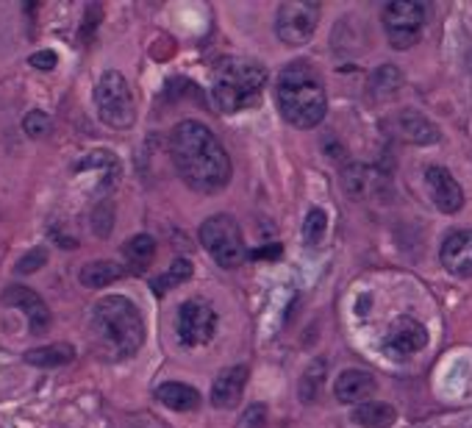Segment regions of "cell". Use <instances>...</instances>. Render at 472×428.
Listing matches in <instances>:
<instances>
[{
	"label": "cell",
	"instance_id": "obj_21",
	"mask_svg": "<svg viewBox=\"0 0 472 428\" xmlns=\"http://www.w3.org/2000/svg\"><path fill=\"white\" fill-rule=\"evenodd\" d=\"M326 376H328V362L326 359H314L306 372H303V379H300V401L306 406H311L314 401L320 398L323 392V384H326Z\"/></svg>",
	"mask_w": 472,
	"mask_h": 428
},
{
	"label": "cell",
	"instance_id": "obj_1",
	"mask_svg": "<svg viewBox=\"0 0 472 428\" xmlns=\"http://www.w3.org/2000/svg\"><path fill=\"white\" fill-rule=\"evenodd\" d=\"M170 156L184 184L195 192L212 195L228 187L231 158L212 128L197 120H184L170 134Z\"/></svg>",
	"mask_w": 472,
	"mask_h": 428
},
{
	"label": "cell",
	"instance_id": "obj_18",
	"mask_svg": "<svg viewBox=\"0 0 472 428\" xmlns=\"http://www.w3.org/2000/svg\"><path fill=\"white\" fill-rule=\"evenodd\" d=\"M126 276V267L117 264V261H109V259H103V261H89L81 267V284L89 287V290H103V287H109L115 281H120Z\"/></svg>",
	"mask_w": 472,
	"mask_h": 428
},
{
	"label": "cell",
	"instance_id": "obj_30",
	"mask_svg": "<svg viewBox=\"0 0 472 428\" xmlns=\"http://www.w3.org/2000/svg\"><path fill=\"white\" fill-rule=\"evenodd\" d=\"M467 65H469V73H472V53H469V59H467Z\"/></svg>",
	"mask_w": 472,
	"mask_h": 428
},
{
	"label": "cell",
	"instance_id": "obj_2",
	"mask_svg": "<svg viewBox=\"0 0 472 428\" xmlns=\"http://www.w3.org/2000/svg\"><path fill=\"white\" fill-rule=\"evenodd\" d=\"M92 345L100 359H131L145 342V320L136 303L126 295H106L92 306L89 317Z\"/></svg>",
	"mask_w": 472,
	"mask_h": 428
},
{
	"label": "cell",
	"instance_id": "obj_11",
	"mask_svg": "<svg viewBox=\"0 0 472 428\" xmlns=\"http://www.w3.org/2000/svg\"><path fill=\"white\" fill-rule=\"evenodd\" d=\"M387 128L408 145H437L442 139L439 126L417 109H406L387 120Z\"/></svg>",
	"mask_w": 472,
	"mask_h": 428
},
{
	"label": "cell",
	"instance_id": "obj_13",
	"mask_svg": "<svg viewBox=\"0 0 472 428\" xmlns=\"http://www.w3.org/2000/svg\"><path fill=\"white\" fill-rule=\"evenodd\" d=\"M426 187H428V195H431V200H434V206L439 211H445V214L461 211V206H464V189L453 178L450 170H445L439 165L426 168Z\"/></svg>",
	"mask_w": 472,
	"mask_h": 428
},
{
	"label": "cell",
	"instance_id": "obj_14",
	"mask_svg": "<svg viewBox=\"0 0 472 428\" xmlns=\"http://www.w3.org/2000/svg\"><path fill=\"white\" fill-rule=\"evenodd\" d=\"M442 267L456 279H472V231H450L439 250Z\"/></svg>",
	"mask_w": 472,
	"mask_h": 428
},
{
	"label": "cell",
	"instance_id": "obj_19",
	"mask_svg": "<svg viewBox=\"0 0 472 428\" xmlns=\"http://www.w3.org/2000/svg\"><path fill=\"white\" fill-rule=\"evenodd\" d=\"M75 359V348L67 342H54V345H39L23 353V362L31 367H65Z\"/></svg>",
	"mask_w": 472,
	"mask_h": 428
},
{
	"label": "cell",
	"instance_id": "obj_22",
	"mask_svg": "<svg viewBox=\"0 0 472 428\" xmlns=\"http://www.w3.org/2000/svg\"><path fill=\"white\" fill-rule=\"evenodd\" d=\"M403 87V76L395 65H384L370 76V95L376 100H392L397 97V89Z\"/></svg>",
	"mask_w": 472,
	"mask_h": 428
},
{
	"label": "cell",
	"instance_id": "obj_20",
	"mask_svg": "<svg viewBox=\"0 0 472 428\" xmlns=\"http://www.w3.org/2000/svg\"><path fill=\"white\" fill-rule=\"evenodd\" d=\"M350 420L361 428H392L395 420H397V412L395 406L389 403H378V401H367L361 406L353 409Z\"/></svg>",
	"mask_w": 472,
	"mask_h": 428
},
{
	"label": "cell",
	"instance_id": "obj_24",
	"mask_svg": "<svg viewBox=\"0 0 472 428\" xmlns=\"http://www.w3.org/2000/svg\"><path fill=\"white\" fill-rule=\"evenodd\" d=\"M189 279H192V264H189L186 259H176L170 270L162 273L159 279H153L150 287H153L156 295H165L167 290H173V287H178V284H184V281H189Z\"/></svg>",
	"mask_w": 472,
	"mask_h": 428
},
{
	"label": "cell",
	"instance_id": "obj_6",
	"mask_svg": "<svg viewBox=\"0 0 472 428\" xmlns=\"http://www.w3.org/2000/svg\"><path fill=\"white\" fill-rule=\"evenodd\" d=\"M200 242L226 270H234V267H239L247 259L242 229L231 214H212V218L200 226Z\"/></svg>",
	"mask_w": 472,
	"mask_h": 428
},
{
	"label": "cell",
	"instance_id": "obj_29",
	"mask_svg": "<svg viewBox=\"0 0 472 428\" xmlns=\"http://www.w3.org/2000/svg\"><path fill=\"white\" fill-rule=\"evenodd\" d=\"M28 65L36 67V70H45V73H47V70H54V67L59 65V56H56L54 50H36L34 56L28 59Z\"/></svg>",
	"mask_w": 472,
	"mask_h": 428
},
{
	"label": "cell",
	"instance_id": "obj_7",
	"mask_svg": "<svg viewBox=\"0 0 472 428\" xmlns=\"http://www.w3.org/2000/svg\"><path fill=\"white\" fill-rule=\"evenodd\" d=\"M428 9L419 0H392L384 6V31L389 36V45L397 50H408L419 42L423 34Z\"/></svg>",
	"mask_w": 472,
	"mask_h": 428
},
{
	"label": "cell",
	"instance_id": "obj_17",
	"mask_svg": "<svg viewBox=\"0 0 472 428\" xmlns=\"http://www.w3.org/2000/svg\"><path fill=\"white\" fill-rule=\"evenodd\" d=\"M156 401L173 412H195L200 406V392L189 384L167 382L162 387H156Z\"/></svg>",
	"mask_w": 472,
	"mask_h": 428
},
{
	"label": "cell",
	"instance_id": "obj_5",
	"mask_svg": "<svg viewBox=\"0 0 472 428\" xmlns=\"http://www.w3.org/2000/svg\"><path fill=\"white\" fill-rule=\"evenodd\" d=\"M95 109L109 128L126 131L136 120V100L123 73L106 70L95 84Z\"/></svg>",
	"mask_w": 472,
	"mask_h": 428
},
{
	"label": "cell",
	"instance_id": "obj_27",
	"mask_svg": "<svg viewBox=\"0 0 472 428\" xmlns=\"http://www.w3.org/2000/svg\"><path fill=\"white\" fill-rule=\"evenodd\" d=\"M23 128H25V134L34 137V139H36V137H47V134H50V117H47L45 112L34 109V112L25 115Z\"/></svg>",
	"mask_w": 472,
	"mask_h": 428
},
{
	"label": "cell",
	"instance_id": "obj_9",
	"mask_svg": "<svg viewBox=\"0 0 472 428\" xmlns=\"http://www.w3.org/2000/svg\"><path fill=\"white\" fill-rule=\"evenodd\" d=\"M215 331H217V311L212 303L200 301V298L181 303L178 317H176V334H178L181 345H186V348L208 345Z\"/></svg>",
	"mask_w": 472,
	"mask_h": 428
},
{
	"label": "cell",
	"instance_id": "obj_16",
	"mask_svg": "<svg viewBox=\"0 0 472 428\" xmlns=\"http://www.w3.org/2000/svg\"><path fill=\"white\" fill-rule=\"evenodd\" d=\"M247 367L245 364H234V367H226L220 376L215 379V387H212V403L217 409H234L239 401H242V392H245V384H247Z\"/></svg>",
	"mask_w": 472,
	"mask_h": 428
},
{
	"label": "cell",
	"instance_id": "obj_8",
	"mask_svg": "<svg viewBox=\"0 0 472 428\" xmlns=\"http://www.w3.org/2000/svg\"><path fill=\"white\" fill-rule=\"evenodd\" d=\"M320 23V6L317 4H306V0H286L278 6L276 15V34L284 45L300 47L311 42L314 31Z\"/></svg>",
	"mask_w": 472,
	"mask_h": 428
},
{
	"label": "cell",
	"instance_id": "obj_10",
	"mask_svg": "<svg viewBox=\"0 0 472 428\" xmlns=\"http://www.w3.org/2000/svg\"><path fill=\"white\" fill-rule=\"evenodd\" d=\"M426 345H428V331L414 317H397L384 337V353L392 359H408Z\"/></svg>",
	"mask_w": 472,
	"mask_h": 428
},
{
	"label": "cell",
	"instance_id": "obj_3",
	"mask_svg": "<svg viewBox=\"0 0 472 428\" xmlns=\"http://www.w3.org/2000/svg\"><path fill=\"white\" fill-rule=\"evenodd\" d=\"M276 97H278L281 117L289 126L303 131L320 126L328 112V95H326L323 76L308 62H292L281 70Z\"/></svg>",
	"mask_w": 472,
	"mask_h": 428
},
{
	"label": "cell",
	"instance_id": "obj_25",
	"mask_svg": "<svg viewBox=\"0 0 472 428\" xmlns=\"http://www.w3.org/2000/svg\"><path fill=\"white\" fill-rule=\"evenodd\" d=\"M326 231H328V214L323 211V209H311L308 214H306V226H303V239H306V245H320L323 242V237H326Z\"/></svg>",
	"mask_w": 472,
	"mask_h": 428
},
{
	"label": "cell",
	"instance_id": "obj_26",
	"mask_svg": "<svg viewBox=\"0 0 472 428\" xmlns=\"http://www.w3.org/2000/svg\"><path fill=\"white\" fill-rule=\"evenodd\" d=\"M45 261H47V248H34V250H28V253L17 261L15 270H17L20 276H31V273L39 270V267H45Z\"/></svg>",
	"mask_w": 472,
	"mask_h": 428
},
{
	"label": "cell",
	"instance_id": "obj_28",
	"mask_svg": "<svg viewBox=\"0 0 472 428\" xmlns=\"http://www.w3.org/2000/svg\"><path fill=\"white\" fill-rule=\"evenodd\" d=\"M267 425V406L265 403H253L239 420V428H265Z\"/></svg>",
	"mask_w": 472,
	"mask_h": 428
},
{
	"label": "cell",
	"instance_id": "obj_4",
	"mask_svg": "<svg viewBox=\"0 0 472 428\" xmlns=\"http://www.w3.org/2000/svg\"><path fill=\"white\" fill-rule=\"evenodd\" d=\"M267 89V70L247 56H226L215 65L212 95L226 115H236L261 103Z\"/></svg>",
	"mask_w": 472,
	"mask_h": 428
},
{
	"label": "cell",
	"instance_id": "obj_12",
	"mask_svg": "<svg viewBox=\"0 0 472 428\" xmlns=\"http://www.w3.org/2000/svg\"><path fill=\"white\" fill-rule=\"evenodd\" d=\"M0 301H4L6 306L20 309V311L25 314L31 334H45V331H47V326H50V309H47L45 298H42L39 292H34L31 287L12 284V287L4 290Z\"/></svg>",
	"mask_w": 472,
	"mask_h": 428
},
{
	"label": "cell",
	"instance_id": "obj_15",
	"mask_svg": "<svg viewBox=\"0 0 472 428\" xmlns=\"http://www.w3.org/2000/svg\"><path fill=\"white\" fill-rule=\"evenodd\" d=\"M376 379L373 372L367 370H345L339 372V379L334 384V395L339 403H347V406H361L367 403V398H370L376 392Z\"/></svg>",
	"mask_w": 472,
	"mask_h": 428
},
{
	"label": "cell",
	"instance_id": "obj_23",
	"mask_svg": "<svg viewBox=\"0 0 472 428\" xmlns=\"http://www.w3.org/2000/svg\"><path fill=\"white\" fill-rule=\"evenodd\" d=\"M123 256L136 273H142L145 267L156 259V239L147 237V234H136L123 245Z\"/></svg>",
	"mask_w": 472,
	"mask_h": 428
}]
</instances>
